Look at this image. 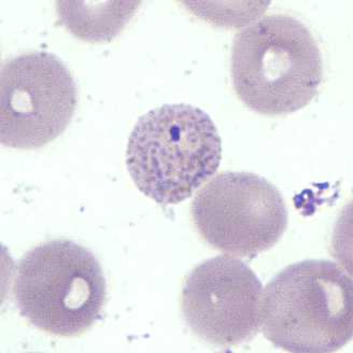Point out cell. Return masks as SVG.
Segmentation results:
<instances>
[{
	"label": "cell",
	"instance_id": "6da1fadb",
	"mask_svg": "<svg viewBox=\"0 0 353 353\" xmlns=\"http://www.w3.org/2000/svg\"><path fill=\"white\" fill-rule=\"evenodd\" d=\"M231 74L238 97L264 116H287L316 97L323 79L319 46L295 17H265L236 34Z\"/></svg>",
	"mask_w": 353,
	"mask_h": 353
},
{
	"label": "cell",
	"instance_id": "7a4b0ae2",
	"mask_svg": "<svg viewBox=\"0 0 353 353\" xmlns=\"http://www.w3.org/2000/svg\"><path fill=\"white\" fill-rule=\"evenodd\" d=\"M222 159L218 128L205 111L164 105L141 117L128 139L126 166L141 193L161 205L190 199Z\"/></svg>",
	"mask_w": 353,
	"mask_h": 353
},
{
	"label": "cell",
	"instance_id": "3957f363",
	"mask_svg": "<svg viewBox=\"0 0 353 353\" xmlns=\"http://www.w3.org/2000/svg\"><path fill=\"white\" fill-rule=\"evenodd\" d=\"M261 330L288 352L339 351L352 339V279L331 261L290 265L265 288Z\"/></svg>",
	"mask_w": 353,
	"mask_h": 353
},
{
	"label": "cell",
	"instance_id": "277c9868",
	"mask_svg": "<svg viewBox=\"0 0 353 353\" xmlns=\"http://www.w3.org/2000/svg\"><path fill=\"white\" fill-rule=\"evenodd\" d=\"M13 297L21 316L34 327L74 337L99 319L107 285L93 252L74 241L54 239L17 263Z\"/></svg>",
	"mask_w": 353,
	"mask_h": 353
},
{
	"label": "cell",
	"instance_id": "5b68a950",
	"mask_svg": "<svg viewBox=\"0 0 353 353\" xmlns=\"http://www.w3.org/2000/svg\"><path fill=\"white\" fill-rule=\"evenodd\" d=\"M192 216L212 248L249 259L277 245L289 219L279 190L245 172H221L210 180L194 199Z\"/></svg>",
	"mask_w": 353,
	"mask_h": 353
},
{
	"label": "cell",
	"instance_id": "8992f818",
	"mask_svg": "<svg viewBox=\"0 0 353 353\" xmlns=\"http://www.w3.org/2000/svg\"><path fill=\"white\" fill-rule=\"evenodd\" d=\"M77 103L76 82L57 55L8 59L0 74V143L21 150L48 145L72 123Z\"/></svg>",
	"mask_w": 353,
	"mask_h": 353
},
{
	"label": "cell",
	"instance_id": "52a82bcc",
	"mask_svg": "<svg viewBox=\"0 0 353 353\" xmlns=\"http://www.w3.org/2000/svg\"><path fill=\"white\" fill-rule=\"evenodd\" d=\"M262 297V282L248 265L219 255L190 272L181 310L188 326L201 339L214 346H238L261 331Z\"/></svg>",
	"mask_w": 353,
	"mask_h": 353
},
{
	"label": "cell",
	"instance_id": "ba28073f",
	"mask_svg": "<svg viewBox=\"0 0 353 353\" xmlns=\"http://www.w3.org/2000/svg\"><path fill=\"white\" fill-rule=\"evenodd\" d=\"M141 1H57L59 23L79 39L108 42L135 14Z\"/></svg>",
	"mask_w": 353,
	"mask_h": 353
}]
</instances>
